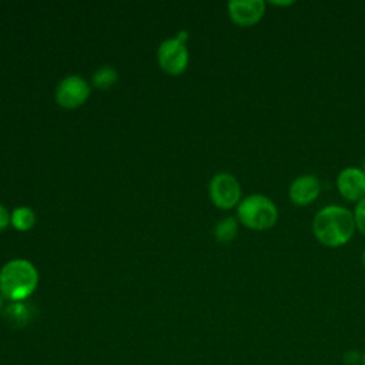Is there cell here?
Wrapping results in <instances>:
<instances>
[{"label": "cell", "instance_id": "6da1fadb", "mask_svg": "<svg viewBox=\"0 0 365 365\" xmlns=\"http://www.w3.org/2000/svg\"><path fill=\"white\" fill-rule=\"evenodd\" d=\"M355 231L352 210L339 204L324 205L312 218V234L315 240L329 248L348 244Z\"/></svg>", "mask_w": 365, "mask_h": 365}, {"label": "cell", "instance_id": "7a4b0ae2", "mask_svg": "<svg viewBox=\"0 0 365 365\" xmlns=\"http://www.w3.org/2000/svg\"><path fill=\"white\" fill-rule=\"evenodd\" d=\"M37 282L38 272L27 259H11L0 269V294L11 302L29 298L34 292Z\"/></svg>", "mask_w": 365, "mask_h": 365}, {"label": "cell", "instance_id": "3957f363", "mask_svg": "<svg viewBox=\"0 0 365 365\" xmlns=\"http://www.w3.org/2000/svg\"><path fill=\"white\" fill-rule=\"evenodd\" d=\"M279 217L277 204L265 194L254 192L237 205V220L247 228L254 231H267L272 228Z\"/></svg>", "mask_w": 365, "mask_h": 365}, {"label": "cell", "instance_id": "277c9868", "mask_svg": "<svg viewBox=\"0 0 365 365\" xmlns=\"http://www.w3.org/2000/svg\"><path fill=\"white\" fill-rule=\"evenodd\" d=\"M210 198L215 207L230 210L241 201V185L230 173H217L208 185Z\"/></svg>", "mask_w": 365, "mask_h": 365}, {"label": "cell", "instance_id": "5b68a950", "mask_svg": "<svg viewBox=\"0 0 365 365\" xmlns=\"http://www.w3.org/2000/svg\"><path fill=\"white\" fill-rule=\"evenodd\" d=\"M185 33L174 38L164 40L157 51V58L164 71L168 74H181L188 64V50L184 43Z\"/></svg>", "mask_w": 365, "mask_h": 365}, {"label": "cell", "instance_id": "8992f818", "mask_svg": "<svg viewBox=\"0 0 365 365\" xmlns=\"http://www.w3.org/2000/svg\"><path fill=\"white\" fill-rule=\"evenodd\" d=\"M90 96L88 83L80 76H68L63 78L56 88V101L66 108L81 106Z\"/></svg>", "mask_w": 365, "mask_h": 365}, {"label": "cell", "instance_id": "52a82bcc", "mask_svg": "<svg viewBox=\"0 0 365 365\" xmlns=\"http://www.w3.org/2000/svg\"><path fill=\"white\" fill-rule=\"evenodd\" d=\"M336 188L346 201L358 202L365 198V174L361 167L348 165L336 175Z\"/></svg>", "mask_w": 365, "mask_h": 365}, {"label": "cell", "instance_id": "ba28073f", "mask_svg": "<svg viewBox=\"0 0 365 365\" xmlns=\"http://www.w3.org/2000/svg\"><path fill=\"white\" fill-rule=\"evenodd\" d=\"M264 0H230L227 4L230 19L241 27L257 24L265 14Z\"/></svg>", "mask_w": 365, "mask_h": 365}, {"label": "cell", "instance_id": "9c48e42d", "mask_svg": "<svg viewBox=\"0 0 365 365\" xmlns=\"http://www.w3.org/2000/svg\"><path fill=\"white\" fill-rule=\"evenodd\" d=\"M321 192V182L314 174L297 175L288 187V198L297 207L314 202Z\"/></svg>", "mask_w": 365, "mask_h": 365}, {"label": "cell", "instance_id": "30bf717a", "mask_svg": "<svg viewBox=\"0 0 365 365\" xmlns=\"http://www.w3.org/2000/svg\"><path fill=\"white\" fill-rule=\"evenodd\" d=\"M4 318L10 325L16 328H21L27 325V322L30 321V309L23 301L11 302L4 309Z\"/></svg>", "mask_w": 365, "mask_h": 365}, {"label": "cell", "instance_id": "8fae6325", "mask_svg": "<svg viewBox=\"0 0 365 365\" xmlns=\"http://www.w3.org/2000/svg\"><path fill=\"white\" fill-rule=\"evenodd\" d=\"M238 234V220L235 217H224L214 227V235L220 242H231Z\"/></svg>", "mask_w": 365, "mask_h": 365}, {"label": "cell", "instance_id": "7c38bea8", "mask_svg": "<svg viewBox=\"0 0 365 365\" xmlns=\"http://www.w3.org/2000/svg\"><path fill=\"white\" fill-rule=\"evenodd\" d=\"M36 222V215L29 207H17L11 212V224L19 231L30 230Z\"/></svg>", "mask_w": 365, "mask_h": 365}, {"label": "cell", "instance_id": "4fadbf2b", "mask_svg": "<svg viewBox=\"0 0 365 365\" xmlns=\"http://www.w3.org/2000/svg\"><path fill=\"white\" fill-rule=\"evenodd\" d=\"M115 80H117V71L110 66L100 67L93 74V84L98 88H108L115 83Z\"/></svg>", "mask_w": 365, "mask_h": 365}, {"label": "cell", "instance_id": "5bb4252c", "mask_svg": "<svg viewBox=\"0 0 365 365\" xmlns=\"http://www.w3.org/2000/svg\"><path fill=\"white\" fill-rule=\"evenodd\" d=\"M354 220H355V227L356 230L365 235V198L358 201L354 207Z\"/></svg>", "mask_w": 365, "mask_h": 365}, {"label": "cell", "instance_id": "9a60e30c", "mask_svg": "<svg viewBox=\"0 0 365 365\" xmlns=\"http://www.w3.org/2000/svg\"><path fill=\"white\" fill-rule=\"evenodd\" d=\"M362 354L358 351H348L344 354V362L346 365H361Z\"/></svg>", "mask_w": 365, "mask_h": 365}, {"label": "cell", "instance_id": "2e32d148", "mask_svg": "<svg viewBox=\"0 0 365 365\" xmlns=\"http://www.w3.org/2000/svg\"><path fill=\"white\" fill-rule=\"evenodd\" d=\"M9 222H11V215L9 214L7 208L0 204V231H3L9 225Z\"/></svg>", "mask_w": 365, "mask_h": 365}, {"label": "cell", "instance_id": "e0dca14e", "mask_svg": "<svg viewBox=\"0 0 365 365\" xmlns=\"http://www.w3.org/2000/svg\"><path fill=\"white\" fill-rule=\"evenodd\" d=\"M274 6H281V7H287V6H292L295 1L294 0H271L269 1Z\"/></svg>", "mask_w": 365, "mask_h": 365}, {"label": "cell", "instance_id": "ac0fdd59", "mask_svg": "<svg viewBox=\"0 0 365 365\" xmlns=\"http://www.w3.org/2000/svg\"><path fill=\"white\" fill-rule=\"evenodd\" d=\"M361 262H362V265L365 267V248H364L362 252H361Z\"/></svg>", "mask_w": 365, "mask_h": 365}, {"label": "cell", "instance_id": "d6986e66", "mask_svg": "<svg viewBox=\"0 0 365 365\" xmlns=\"http://www.w3.org/2000/svg\"><path fill=\"white\" fill-rule=\"evenodd\" d=\"M361 170L364 171V174H365V157H364V160H362V164H361Z\"/></svg>", "mask_w": 365, "mask_h": 365}, {"label": "cell", "instance_id": "ffe728a7", "mask_svg": "<svg viewBox=\"0 0 365 365\" xmlns=\"http://www.w3.org/2000/svg\"><path fill=\"white\" fill-rule=\"evenodd\" d=\"M1 308H3V295L0 294V315H1Z\"/></svg>", "mask_w": 365, "mask_h": 365}, {"label": "cell", "instance_id": "44dd1931", "mask_svg": "<svg viewBox=\"0 0 365 365\" xmlns=\"http://www.w3.org/2000/svg\"><path fill=\"white\" fill-rule=\"evenodd\" d=\"M361 365H365V351L362 352V359H361Z\"/></svg>", "mask_w": 365, "mask_h": 365}, {"label": "cell", "instance_id": "7402d4cb", "mask_svg": "<svg viewBox=\"0 0 365 365\" xmlns=\"http://www.w3.org/2000/svg\"><path fill=\"white\" fill-rule=\"evenodd\" d=\"M0 365H1V362H0Z\"/></svg>", "mask_w": 365, "mask_h": 365}]
</instances>
